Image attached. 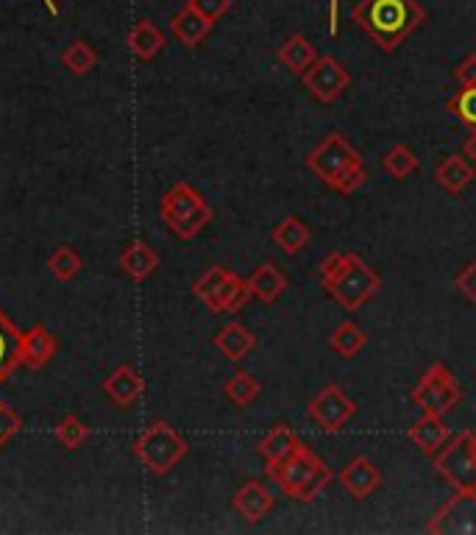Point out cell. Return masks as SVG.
Returning <instances> with one entry per match:
<instances>
[{"instance_id":"25","label":"cell","mask_w":476,"mask_h":535,"mask_svg":"<svg viewBox=\"0 0 476 535\" xmlns=\"http://www.w3.org/2000/svg\"><path fill=\"white\" fill-rule=\"evenodd\" d=\"M318 59V53L312 48V42L307 37H301V34H293V37H287L282 42V48L276 51V62L284 65L290 73H296V76H304L307 73V67L312 65Z\"/></svg>"},{"instance_id":"19","label":"cell","mask_w":476,"mask_h":535,"mask_svg":"<svg viewBox=\"0 0 476 535\" xmlns=\"http://www.w3.org/2000/svg\"><path fill=\"white\" fill-rule=\"evenodd\" d=\"M212 26H215V23H209L204 14L195 12L190 3L170 20V31L176 34V40H179L184 48H198V45L209 37Z\"/></svg>"},{"instance_id":"40","label":"cell","mask_w":476,"mask_h":535,"mask_svg":"<svg viewBox=\"0 0 476 535\" xmlns=\"http://www.w3.org/2000/svg\"><path fill=\"white\" fill-rule=\"evenodd\" d=\"M337 17H340V0H329V34L332 37H337V23H340Z\"/></svg>"},{"instance_id":"28","label":"cell","mask_w":476,"mask_h":535,"mask_svg":"<svg viewBox=\"0 0 476 535\" xmlns=\"http://www.w3.org/2000/svg\"><path fill=\"white\" fill-rule=\"evenodd\" d=\"M59 59H62V65H65L73 76H87V73L95 70V65H98V53H95L90 42L84 40L70 42Z\"/></svg>"},{"instance_id":"39","label":"cell","mask_w":476,"mask_h":535,"mask_svg":"<svg viewBox=\"0 0 476 535\" xmlns=\"http://www.w3.org/2000/svg\"><path fill=\"white\" fill-rule=\"evenodd\" d=\"M454 81L460 87H476V53H468L454 70Z\"/></svg>"},{"instance_id":"14","label":"cell","mask_w":476,"mask_h":535,"mask_svg":"<svg viewBox=\"0 0 476 535\" xmlns=\"http://www.w3.org/2000/svg\"><path fill=\"white\" fill-rule=\"evenodd\" d=\"M407 438L412 444L418 446L424 455L435 457L443 449V444L451 438V430L443 424L440 416H429V413H421L418 421H412L410 430H407Z\"/></svg>"},{"instance_id":"10","label":"cell","mask_w":476,"mask_h":535,"mask_svg":"<svg viewBox=\"0 0 476 535\" xmlns=\"http://www.w3.org/2000/svg\"><path fill=\"white\" fill-rule=\"evenodd\" d=\"M357 413L354 399L343 393L337 385H326L312 402L307 405V418L318 424L323 432H340Z\"/></svg>"},{"instance_id":"4","label":"cell","mask_w":476,"mask_h":535,"mask_svg":"<svg viewBox=\"0 0 476 535\" xmlns=\"http://www.w3.org/2000/svg\"><path fill=\"white\" fill-rule=\"evenodd\" d=\"M268 477L273 483H279V488L290 499L312 502V499H318L326 491V485L335 480V471L329 469V463L321 460L301 441L296 452L287 457L282 466L268 471Z\"/></svg>"},{"instance_id":"1","label":"cell","mask_w":476,"mask_h":535,"mask_svg":"<svg viewBox=\"0 0 476 535\" xmlns=\"http://www.w3.org/2000/svg\"><path fill=\"white\" fill-rule=\"evenodd\" d=\"M351 20L376 48L393 53L412 31L426 20V9L418 0H360L351 9Z\"/></svg>"},{"instance_id":"2","label":"cell","mask_w":476,"mask_h":535,"mask_svg":"<svg viewBox=\"0 0 476 535\" xmlns=\"http://www.w3.org/2000/svg\"><path fill=\"white\" fill-rule=\"evenodd\" d=\"M318 282L348 313H357L382 288V276L354 251H332L318 268Z\"/></svg>"},{"instance_id":"15","label":"cell","mask_w":476,"mask_h":535,"mask_svg":"<svg viewBox=\"0 0 476 535\" xmlns=\"http://www.w3.org/2000/svg\"><path fill=\"white\" fill-rule=\"evenodd\" d=\"M232 505L234 510L243 516L245 522L257 524L273 510V494L265 488V485L259 483V480H248V483L234 494Z\"/></svg>"},{"instance_id":"18","label":"cell","mask_w":476,"mask_h":535,"mask_svg":"<svg viewBox=\"0 0 476 535\" xmlns=\"http://www.w3.org/2000/svg\"><path fill=\"white\" fill-rule=\"evenodd\" d=\"M56 349H59V343L51 335V329H45L42 324L23 332V366L42 371L53 360Z\"/></svg>"},{"instance_id":"8","label":"cell","mask_w":476,"mask_h":535,"mask_svg":"<svg viewBox=\"0 0 476 535\" xmlns=\"http://www.w3.org/2000/svg\"><path fill=\"white\" fill-rule=\"evenodd\" d=\"M460 399H463V391H460L457 379L449 368L440 366V363L429 368L412 391V405L421 407V413L440 418L460 405Z\"/></svg>"},{"instance_id":"6","label":"cell","mask_w":476,"mask_h":535,"mask_svg":"<svg viewBox=\"0 0 476 535\" xmlns=\"http://www.w3.org/2000/svg\"><path fill=\"white\" fill-rule=\"evenodd\" d=\"M134 455L140 460L145 469L156 474V477H165L168 471L179 466L181 460L187 457L190 446L181 438L179 432L170 427L168 421H154L148 424L145 430L134 438Z\"/></svg>"},{"instance_id":"23","label":"cell","mask_w":476,"mask_h":535,"mask_svg":"<svg viewBox=\"0 0 476 535\" xmlns=\"http://www.w3.org/2000/svg\"><path fill=\"white\" fill-rule=\"evenodd\" d=\"M474 176L476 168L468 162V159L460 157V154L446 157L438 165V170H435V179H438L440 187H443L446 193H451V196H460L465 187L474 182Z\"/></svg>"},{"instance_id":"9","label":"cell","mask_w":476,"mask_h":535,"mask_svg":"<svg viewBox=\"0 0 476 535\" xmlns=\"http://www.w3.org/2000/svg\"><path fill=\"white\" fill-rule=\"evenodd\" d=\"M301 79H304V87L312 92L315 101H321V104H335L337 98L348 90L351 73L337 62L335 56L326 53V56H318V59L307 67V73H304Z\"/></svg>"},{"instance_id":"38","label":"cell","mask_w":476,"mask_h":535,"mask_svg":"<svg viewBox=\"0 0 476 535\" xmlns=\"http://www.w3.org/2000/svg\"><path fill=\"white\" fill-rule=\"evenodd\" d=\"M457 290H460L471 304H476V260L468 262L463 271L457 274Z\"/></svg>"},{"instance_id":"33","label":"cell","mask_w":476,"mask_h":535,"mask_svg":"<svg viewBox=\"0 0 476 535\" xmlns=\"http://www.w3.org/2000/svg\"><path fill=\"white\" fill-rule=\"evenodd\" d=\"M48 268H51V274L59 282H73L81 274V257L76 254V248L59 246L51 254V260H48Z\"/></svg>"},{"instance_id":"34","label":"cell","mask_w":476,"mask_h":535,"mask_svg":"<svg viewBox=\"0 0 476 535\" xmlns=\"http://www.w3.org/2000/svg\"><path fill=\"white\" fill-rule=\"evenodd\" d=\"M53 435H56V441L65 446V449H78V446L90 438V430L84 427V421L78 416H65L56 424Z\"/></svg>"},{"instance_id":"3","label":"cell","mask_w":476,"mask_h":535,"mask_svg":"<svg viewBox=\"0 0 476 535\" xmlns=\"http://www.w3.org/2000/svg\"><path fill=\"white\" fill-rule=\"evenodd\" d=\"M307 170L315 173L329 190H335L340 196H351L368 179L357 148L348 143L343 134H337V131L326 134L323 143L309 151Z\"/></svg>"},{"instance_id":"36","label":"cell","mask_w":476,"mask_h":535,"mask_svg":"<svg viewBox=\"0 0 476 535\" xmlns=\"http://www.w3.org/2000/svg\"><path fill=\"white\" fill-rule=\"evenodd\" d=\"M20 430H23V418L17 416L12 407L0 399V449L9 444Z\"/></svg>"},{"instance_id":"16","label":"cell","mask_w":476,"mask_h":535,"mask_svg":"<svg viewBox=\"0 0 476 535\" xmlns=\"http://www.w3.org/2000/svg\"><path fill=\"white\" fill-rule=\"evenodd\" d=\"M298 444H301V438H298L296 432L290 430L287 424H276V427L259 441V455L265 460V471L282 466L284 460L296 452Z\"/></svg>"},{"instance_id":"7","label":"cell","mask_w":476,"mask_h":535,"mask_svg":"<svg viewBox=\"0 0 476 535\" xmlns=\"http://www.w3.org/2000/svg\"><path fill=\"white\" fill-rule=\"evenodd\" d=\"M432 460L454 491H476V430L451 435Z\"/></svg>"},{"instance_id":"29","label":"cell","mask_w":476,"mask_h":535,"mask_svg":"<svg viewBox=\"0 0 476 535\" xmlns=\"http://www.w3.org/2000/svg\"><path fill=\"white\" fill-rule=\"evenodd\" d=\"M329 346H332V352L340 354V357H354V354H360L365 346H368V335L362 332L357 324H340V327L332 332V338H329Z\"/></svg>"},{"instance_id":"42","label":"cell","mask_w":476,"mask_h":535,"mask_svg":"<svg viewBox=\"0 0 476 535\" xmlns=\"http://www.w3.org/2000/svg\"><path fill=\"white\" fill-rule=\"evenodd\" d=\"M45 6H48V12H51V14L59 12V9H56V3H53V0H45Z\"/></svg>"},{"instance_id":"31","label":"cell","mask_w":476,"mask_h":535,"mask_svg":"<svg viewBox=\"0 0 476 535\" xmlns=\"http://www.w3.org/2000/svg\"><path fill=\"white\" fill-rule=\"evenodd\" d=\"M262 391V385L257 382L254 374H248V371H237L229 382H226V399L237 407H248Z\"/></svg>"},{"instance_id":"11","label":"cell","mask_w":476,"mask_h":535,"mask_svg":"<svg viewBox=\"0 0 476 535\" xmlns=\"http://www.w3.org/2000/svg\"><path fill=\"white\" fill-rule=\"evenodd\" d=\"M426 533L435 535H476V491H457L426 524Z\"/></svg>"},{"instance_id":"35","label":"cell","mask_w":476,"mask_h":535,"mask_svg":"<svg viewBox=\"0 0 476 535\" xmlns=\"http://www.w3.org/2000/svg\"><path fill=\"white\" fill-rule=\"evenodd\" d=\"M451 115H457L460 123L476 129V87H460V92L446 104Z\"/></svg>"},{"instance_id":"17","label":"cell","mask_w":476,"mask_h":535,"mask_svg":"<svg viewBox=\"0 0 476 535\" xmlns=\"http://www.w3.org/2000/svg\"><path fill=\"white\" fill-rule=\"evenodd\" d=\"M156 268H159L156 251L145 240H140V237L131 240L129 246L123 248V254H120V271L129 276L131 282H145Z\"/></svg>"},{"instance_id":"5","label":"cell","mask_w":476,"mask_h":535,"mask_svg":"<svg viewBox=\"0 0 476 535\" xmlns=\"http://www.w3.org/2000/svg\"><path fill=\"white\" fill-rule=\"evenodd\" d=\"M159 215L173 229V235L181 237V240H193L212 223L215 212L198 190H193L187 182H179L162 196Z\"/></svg>"},{"instance_id":"13","label":"cell","mask_w":476,"mask_h":535,"mask_svg":"<svg viewBox=\"0 0 476 535\" xmlns=\"http://www.w3.org/2000/svg\"><path fill=\"white\" fill-rule=\"evenodd\" d=\"M103 391L117 407H134L145 393V379L131 366H117L103 382Z\"/></svg>"},{"instance_id":"26","label":"cell","mask_w":476,"mask_h":535,"mask_svg":"<svg viewBox=\"0 0 476 535\" xmlns=\"http://www.w3.org/2000/svg\"><path fill=\"white\" fill-rule=\"evenodd\" d=\"M271 240L282 248L284 254H298L301 248H307V243L312 240V232H309L307 223L290 215V218H284V221L273 229Z\"/></svg>"},{"instance_id":"24","label":"cell","mask_w":476,"mask_h":535,"mask_svg":"<svg viewBox=\"0 0 476 535\" xmlns=\"http://www.w3.org/2000/svg\"><path fill=\"white\" fill-rule=\"evenodd\" d=\"M165 34L159 31V28L151 23V20H140L137 26L131 28L129 37H126V45H129V51L142 59V62H151L156 59L162 48H165Z\"/></svg>"},{"instance_id":"20","label":"cell","mask_w":476,"mask_h":535,"mask_svg":"<svg viewBox=\"0 0 476 535\" xmlns=\"http://www.w3.org/2000/svg\"><path fill=\"white\" fill-rule=\"evenodd\" d=\"M17 366H23V332L0 310V382L12 377Z\"/></svg>"},{"instance_id":"41","label":"cell","mask_w":476,"mask_h":535,"mask_svg":"<svg viewBox=\"0 0 476 535\" xmlns=\"http://www.w3.org/2000/svg\"><path fill=\"white\" fill-rule=\"evenodd\" d=\"M463 154L465 159H471V165L476 168V129L465 137V143H463Z\"/></svg>"},{"instance_id":"32","label":"cell","mask_w":476,"mask_h":535,"mask_svg":"<svg viewBox=\"0 0 476 535\" xmlns=\"http://www.w3.org/2000/svg\"><path fill=\"white\" fill-rule=\"evenodd\" d=\"M229 274H232V271H226L223 265H212V268L204 271V276H201V279L193 285L195 299L204 301L206 307L212 310V307H215V301H218L220 288H223V282L229 279Z\"/></svg>"},{"instance_id":"27","label":"cell","mask_w":476,"mask_h":535,"mask_svg":"<svg viewBox=\"0 0 476 535\" xmlns=\"http://www.w3.org/2000/svg\"><path fill=\"white\" fill-rule=\"evenodd\" d=\"M248 299H251V288H248V282L240 279L237 274H229V279H226V282H223V288H220L218 301H215L212 313H237V310H240Z\"/></svg>"},{"instance_id":"12","label":"cell","mask_w":476,"mask_h":535,"mask_svg":"<svg viewBox=\"0 0 476 535\" xmlns=\"http://www.w3.org/2000/svg\"><path fill=\"white\" fill-rule=\"evenodd\" d=\"M340 485L346 488V494L351 499H365V496H371L382 485V474L376 469L374 463L368 460V457H354L351 463H348L346 469L340 471Z\"/></svg>"},{"instance_id":"21","label":"cell","mask_w":476,"mask_h":535,"mask_svg":"<svg viewBox=\"0 0 476 535\" xmlns=\"http://www.w3.org/2000/svg\"><path fill=\"white\" fill-rule=\"evenodd\" d=\"M215 343V349H218L226 360H232V363H240L245 354L254 352V346H257V338H254V332L251 329H245L243 324H226V327L220 329L218 335L212 338Z\"/></svg>"},{"instance_id":"30","label":"cell","mask_w":476,"mask_h":535,"mask_svg":"<svg viewBox=\"0 0 476 535\" xmlns=\"http://www.w3.org/2000/svg\"><path fill=\"white\" fill-rule=\"evenodd\" d=\"M382 168H385L387 176L393 179H407L410 173L421 168V159L415 157V151L407 148V145H393L382 157Z\"/></svg>"},{"instance_id":"22","label":"cell","mask_w":476,"mask_h":535,"mask_svg":"<svg viewBox=\"0 0 476 535\" xmlns=\"http://www.w3.org/2000/svg\"><path fill=\"white\" fill-rule=\"evenodd\" d=\"M248 288H251V296H257L262 304H276L282 299V293L287 290V276L282 274L279 265L273 262H262L257 271L248 279Z\"/></svg>"},{"instance_id":"37","label":"cell","mask_w":476,"mask_h":535,"mask_svg":"<svg viewBox=\"0 0 476 535\" xmlns=\"http://www.w3.org/2000/svg\"><path fill=\"white\" fill-rule=\"evenodd\" d=\"M195 12L204 14L209 23H218L223 14L232 9V0H187Z\"/></svg>"}]
</instances>
